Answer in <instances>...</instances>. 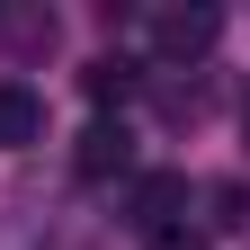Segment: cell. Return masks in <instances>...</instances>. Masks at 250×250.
Returning <instances> with one entry per match:
<instances>
[{"instance_id": "7", "label": "cell", "mask_w": 250, "mask_h": 250, "mask_svg": "<svg viewBox=\"0 0 250 250\" xmlns=\"http://www.w3.org/2000/svg\"><path fill=\"white\" fill-rule=\"evenodd\" d=\"M206 206H214V224H250V188H241V179L206 188Z\"/></svg>"}, {"instance_id": "1", "label": "cell", "mask_w": 250, "mask_h": 250, "mask_svg": "<svg viewBox=\"0 0 250 250\" xmlns=\"http://www.w3.org/2000/svg\"><path fill=\"white\" fill-rule=\"evenodd\" d=\"M214 36H224V9H206V0H197V9H161V18H152V45H161V62H197Z\"/></svg>"}, {"instance_id": "5", "label": "cell", "mask_w": 250, "mask_h": 250, "mask_svg": "<svg viewBox=\"0 0 250 250\" xmlns=\"http://www.w3.org/2000/svg\"><path fill=\"white\" fill-rule=\"evenodd\" d=\"M0 36H9L18 54H45L54 45V9H0Z\"/></svg>"}, {"instance_id": "4", "label": "cell", "mask_w": 250, "mask_h": 250, "mask_svg": "<svg viewBox=\"0 0 250 250\" xmlns=\"http://www.w3.org/2000/svg\"><path fill=\"white\" fill-rule=\"evenodd\" d=\"M72 170L81 179H125V170H134V134H125V125H89L81 152H72Z\"/></svg>"}, {"instance_id": "8", "label": "cell", "mask_w": 250, "mask_h": 250, "mask_svg": "<svg viewBox=\"0 0 250 250\" xmlns=\"http://www.w3.org/2000/svg\"><path fill=\"white\" fill-rule=\"evenodd\" d=\"M152 250H206V232L197 224H170V232H152Z\"/></svg>"}, {"instance_id": "6", "label": "cell", "mask_w": 250, "mask_h": 250, "mask_svg": "<svg viewBox=\"0 0 250 250\" xmlns=\"http://www.w3.org/2000/svg\"><path fill=\"white\" fill-rule=\"evenodd\" d=\"M81 89H89V99H125V89H134V62H125V54H107V62H89V72H81Z\"/></svg>"}, {"instance_id": "2", "label": "cell", "mask_w": 250, "mask_h": 250, "mask_svg": "<svg viewBox=\"0 0 250 250\" xmlns=\"http://www.w3.org/2000/svg\"><path fill=\"white\" fill-rule=\"evenodd\" d=\"M170 224H188V179H179V170L134 179V232L152 241V232H170Z\"/></svg>"}, {"instance_id": "3", "label": "cell", "mask_w": 250, "mask_h": 250, "mask_svg": "<svg viewBox=\"0 0 250 250\" xmlns=\"http://www.w3.org/2000/svg\"><path fill=\"white\" fill-rule=\"evenodd\" d=\"M27 143H45V99L27 81H0V152H27Z\"/></svg>"}]
</instances>
